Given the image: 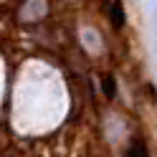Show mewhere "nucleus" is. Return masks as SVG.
<instances>
[{
  "label": "nucleus",
  "instance_id": "2",
  "mask_svg": "<svg viewBox=\"0 0 157 157\" xmlns=\"http://www.w3.org/2000/svg\"><path fill=\"white\" fill-rule=\"evenodd\" d=\"M109 18H112V25H114V28H122V25H124V8H122L119 0H114V3H112Z\"/></svg>",
  "mask_w": 157,
  "mask_h": 157
},
{
  "label": "nucleus",
  "instance_id": "1",
  "mask_svg": "<svg viewBox=\"0 0 157 157\" xmlns=\"http://www.w3.org/2000/svg\"><path fill=\"white\" fill-rule=\"evenodd\" d=\"M124 157H150V155H147V144H144V140L134 137V140L129 142V147H127V155H124Z\"/></svg>",
  "mask_w": 157,
  "mask_h": 157
},
{
  "label": "nucleus",
  "instance_id": "3",
  "mask_svg": "<svg viewBox=\"0 0 157 157\" xmlns=\"http://www.w3.org/2000/svg\"><path fill=\"white\" fill-rule=\"evenodd\" d=\"M101 86H104V94L109 96V99H112V96L117 94V86H114V78H112V76H104V81H101Z\"/></svg>",
  "mask_w": 157,
  "mask_h": 157
}]
</instances>
